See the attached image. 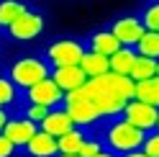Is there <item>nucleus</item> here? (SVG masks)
<instances>
[{"label": "nucleus", "mask_w": 159, "mask_h": 157, "mask_svg": "<svg viewBox=\"0 0 159 157\" xmlns=\"http://www.w3.org/2000/svg\"><path fill=\"white\" fill-rule=\"evenodd\" d=\"M87 93H90V101L95 103V108L100 111L103 124H108L113 119H121L126 106L136 101V83L131 77L108 72L87 83Z\"/></svg>", "instance_id": "f257e3e1"}, {"label": "nucleus", "mask_w": 159, "mask_h": 157, "mask_svg": "<svg viewBox=\"0 0 159 157\" xmlns=\"http://www.w3.org/2000/svg\"><path fill=\"white\" fill-rule=\"evenodd\" d=\"M103 142H105V150H111L116 155H131L144 150V142H146V131L131 126L123 116L121 119H113L103 124Z\"/></svg>", "instance_id": "f03ea898"}, {"label": "nucleus", "mask_w": 159, "mask_h": 157, "mask_svg": "<svg viewBox=\"0 0 159 157\" xmlns=\"http://www.w3.org/2000/svg\"><path fill=\"white\" fill-rule=\"evenodd\" d=\"M52 64L46 62V57H18V59H13L11 64L5 67V75L11 77V80L21 88V90H31L34 85L44 83L52 77Z\"/></svg>", "instance_id": "7ed1b4c3"}, {"label": "nucleus", "mask_w": 159, "mask_h": 157, "mask_svg": "<svg viewBox=\"0 0 159 157\" xmlns=\"http://www.w3.org/2000/svg\"><path fill=\"white\" fill-rule=\"evenodd\" d=\"M64 108H67L69 116H72V121H75L77 129H85V131H87V129H93V126H100V124H103L100 111H98L95 103L90 101L87 85L80 88V90H75V93H67Z\"/></svg>", "instance_id": "20e7f679"}, {"label": "nucleus", "mask_w": 159, "mask_h": 157, "mask_svg": "<svg viewBox=\"0 0 159 157\" xmlns=\"http://www.w3.org/2000/svg\"><path fill=\"white\" fill-rule=\"evenodd\" d=\"M85 52H87V46L82 41L64 36V39H54V41L44 49V57H46V62L52 64V70H57V67H80Z\"/></svg>", "instance_id": "39448f33"}, {"label": "nucleus", "mask_w": 159, "mask_h": 157, "mask_svg": "<svg viewBox=\"0 0 159 157\" xmlns=\"http://www.w3.org/2000/svg\"><path fill=\"white\" fill-rule=\"evenodd\" d=\"M44 28H46V18H44V13L31 8L28 13H23L11 28H8L5 36L13 39V41H34L36 36L44 34Z\"/></svg>", "instance_id": "423d86ee"}, {"label": "nucleus", "mask_w": 159, "mask_h": 157, "mask_svg": "<svg viewBox=\"0 0 159 157\" xmlns=\"http://www.w3.org/2000/svg\"><path fill=\"white\" fill-rule=\"evenodd\" d=\"M108 28L116 34V39H118L123 46H131V49H136V44L141 41V36L146 34V26H144V21H141V16H131V13L113 18Z\"/></svg>", "instance_id": "0eeeda50"}, {"label": "nucleus", "mask_w": 159, "mask_h": 157, "mask_svg": "<svg viewBox=\"0 0 159 157\" xmlns=\"http://www.w3.org/2000/svg\"><path fill=\"white\" fill-rule=\"evenodd\" d=\"M123 119L131 126H136V129L152 134L159 126V108H154L149 103H141V101H131L126 106V111H123Z\"/></svg>", "instance_id": "6e6552de"}, {"label": "nucleus", "mask_w": 159, "mask_h": 157, "mask_svg": "<svg viewBox=\"0 0 159 157\" xmlns=\"http://www.w3.org/2000/svg\"><path fill=\"white\" fill-rule=\"evenodd\" d=\"M23 98H26V103H34V106H46V108H59V106H64V90L59 88L52 77L49 80H44V83H39V85H34L31 90H26L23 93Z\"/></svg>", "instance_id": "1a4fd4ad"}, {"label": "nucleus", "mask_w": 159, "mask_h": 157, "mask_svg": "<svg viewBox=\"0 0 159 157\" xmlns=\"http://www.w3.org/2000/svg\"><path fill=\"white\" fill-rule=\"evenodd\" d=\"M39 131H41V126L34 124V121H28L26 116L21 113V116H16V119L8 121V126L3 129V136H8V139H11L18 150H26L28 142H31Z\"/></svg>", "instance_id": "9d476101"}, {"label": "nucleus", "mask_w": 159, "mask_h": 157, "mask_svg": "<svg viewBox=\"0 0 159 157\" xmlns=\"http://www.w3.org/2000/svg\"><path fill=\"white\" fill-rule=\"evenodd\" d=\"M85 46H87V52H95V54H103V57H113V54H118V52L123 49V44L116 39V34H113L108 26L93 31L90 36H87Z\"/></svg>", "instance_id": "9b49d317"}, {"label": "nucleus", "mask_w": 159, "mask_h": 157, "mask_svg": "<svg viewBox=\"0 0 159 157\" xmlns=\"http://www.w3.org/2000/svg\"><path fill=\"white\" fill-rule=\"evenodd\" d=\"M52 80L67 93H75L80 90V88H85L87 83H90V77H87L82 72V67H57V70L52 72Z\"/></svg>", "instance_id": "f8f14e48"}, {"label": "nucleus", "mask_w": 159, "mask_h": 157, "mask_svg": "<svg viewBox=\"0 0 159 157\" xmlns=\"http://www.w3.org/2000/svg\"><path fill=\"white\" fill-rule=\"evenodd\" d=\"M72 129H77V126H75L72 116L67 113L64 106H59V108H52V113H49V116H46V121L41 124V131L57 136V139H62V136L69 134Z\"/></svg>", "instance_id": "ddd939ff"}, {"label": "nucleus", "mask_w": 159, "mask_h": 157, "mask_svg": "<svg viewBox=\"0 0 159 157\" xmlns=\"http://www.w3.org/2000/svg\"><path fill=\"white\" fill-rule=\"evenodd\" d=\"M23 152L26 157H59V139L46 131H39Z\"/></svg>", "instance_id": "4468645a"}, {"label": "nucleus", "mask_w": 159, "mask_h": 157, "mask_svg": "<svg viewBox=\"0 0 159 157\" xmlns=\"http://www.w3.org/2000/svg\"><path fill=\"white\" fill-rule=\"evenodd\" d=\"M80 67H82V72L90 77V80H95V77H103V75L111 72V57H103V54H95V52H85Z\"/></svg>", "instance_id": "2eb2a0df"}, {"label": "nucleus", "mask_w": 159, "mask_h": 157, "mask_svg": "<svg viewBox=\"0 0 159 157\" xmlns=\"http://www.w3.org/2000/svg\"><path fill=\"white\" fill-rule=\"evenodd\" d=\"M136 59H139V52L131 46H123L118 54L111 57V72L113 75H123V77H131L134 67H136Z\"/></svg>", "instance_id": "dca6fc26"}, {"label": "nucleus", "mask_w": 159, "mask_h": 157, "mask_svg": "<svg viewBox=\"0 0 159 157\" xmlns=\"http://www.w3.org/2000/svg\"><path fill=\"white\" fill-rule=\"evenodd\" d=\"M28 11H31V8H28L26 3H21V0H5V3H0V26L8 31V28Z\"/></svg>", "instance_id": "f3484780"}, {"label": "nucleus", "mask_w": 159, "mask_h": 157, "mask_svg": "<svg viewBox=\"0 0 159 157\" xmlns=\"http://www.w3.org/2000/svg\"><path fill=\"white\" fill-rule=\"evenodd\" d=\"M21 98H23V93H21V88H18L8 75H3L0 77V108H5V111H11L16 103H21Z\"/></svg>", "instance_id": "a211bd4d"}, {"label": "nucleus", "mask_w": 159, "mask_h": 157, "mask_svg": "<svg viewBox=\"0 0 159 157\" xmlns=\"http://www.w3.org/2000/svg\"><path fill=\"white\" fill-rule=\"evenodd\" d=\"M87 142V131L85 129H72L59 139V155H80L82 144Z\"/></svg>", "instance_id": "6ab92c4d"}, {"label": "nucleus", "mask_w": 159, "mask_h": 157, "mask_svg": "<svg viewBox=\"0 0 159 157\" xmlns=\"http://www.w3.org/2000/svg\"><path fill=\"white\" fill-rule=\"evenodd\" d=\"M136 101L159 108V77L146 80V83H136Z\"/></svg>", "instance_id": "aec40b11"}, {"label": "nucleus", "mask_w": 159, "mask_h": 157, "mask_svg": "<svg viewBox=\"0 0 159 157\" xmlns=\"http://www.w3.org/2000/svg\"><path fill=\"white\" fill-rule=\"evenodd\" d=\"M157 59H149V57H139L136 59V67L131 72V80L134 83H146V80H154L157 77Z\"/></svg>", "instance_id": "412c9836"}, {"label": "nucleus", "mask_w": 159, "mask_h": 157, "mask_svg": "<svg viewBox=\"0 0 159 157\" xmlns=\"http://www.w3.org/2000/svg\"><path fill=\"white\" fill-rule=\"evenodd\" d=\"M136 52H139V57H149V59L159 62V34L157 31H146L141 36V41L136 44Z\"/></svg>", "instance_id": "4be33fe9"}, {"label": "nucleus", "mask_w": 159, "mask_h": 157, "mask_svg": "<svg viewBox=\"0 0 159 157\" xmlns=\"http://www.w3.org/2000/svg\"><path fill=\"white\" fill-rule=\"evenodd\" d=\"M141 21L146 26V31H157L159 34V0L154 3H146L141 8Z\"/></svg>", "instance_id": "5701e85b"}, {"label": "nucleus", "mask_w": 159, "mask_h": 157, "mask_svg": "<svg viewBox=\"0 0 159 157\" xmlns=\"http://www.w3.org/2000/svg\"><path fill=\"white\" fill-rule=\"evenodd\" d=\"M49 113H52V108H46V106H34V103H26V106H23V116H26L28 121L39 124V126L46 121Z\"/></svg>", "instance_id": "b1692460"}, {"label": "nucleus", "mask_w": 159, "mask_h": 157, "mask_svg": "<svg viewBox=\"0 0 159 157\" xmlns=\"http://www.w3.org/2000/svg\"><path fill=\"white\" fill-rule=\"evenodd\" d=\"M103 150H105V147H103V139H93V136H87V142L82 144L80 155H82V157H98Z\"/></svg>", "instance_id": "393cba45"}, {"label": "nucleus", "mask_w": 159, "mask_h": 157, "mask_svg": "<svg viewBox=\"0 0 159 157\" xmlns=\"http://www.w3.org/2000/svg\"><path fill=\"white\" fill-rule=\"evenodd\" d=\"M144 152L149 157H159V131L146 134V142H144Z\"/></svg>", "instance_id": "a878e982"}, {"label": "nucleus", "mask_w": 159, "mask_h": 157, "mask_svg": "<svg viewBox=\"0 0 159 157\" xmlns=\"http://www.w3.org/2000/svg\"><path fill=\"white\" fill-rule=\"evenodd\" d=\"M16 150H18V147L8 139V136L0 134V157H16Z\"/></svg>", "instance_id": "bb28decb"}, {"label": "nucleus", "mask_w": 159, "mask_h": 157, "mask_svg": "<svg viewBox=\"0 0 159 157\" xmlns=\"http://www.w3.org/2000/svg\"><path fill=\"white\" fill-rule=\"evenodd\" d=\"M98 157H121V155H116V152H111V150H103Z\"/></svg>", "instance_id": "cd10ccee"}, {"label": "nucleus", "mask_w": 159, "mask_h": 157, "mask_svg": "<svg viewBox=\"0 0 159 157\" xmlns=\"http://www.w3.org/2000/svg\"><path fill=\"white\" fill-rule=\"evenodd\" d=\"M123 157H149L144 150H139V152H131V155H123Z\"/></svg>", "instance_id": "c85d7f7f"}, {"label": "nucleus", "mask_w": 159, "mask_h": 157, "mask_svg": "<svg viewBox=\"0 0 159 157\" xmlns=\"http://www.w3.org/2000/svg\"><path fill=\"white\" fill-rule=\"evenodd\" d=\"M59 157H82V155H59Z\"/></svg>", "instance_id": "c756f323"}, {"label": "nucleus", "mask_w": 159, "mask_h": 157, "mask_svg": "<svg viewBox=\"0 0 159 157\" xmlns=\"http://www.w3.org/2000/svg\"><path fill=\"white\" fill-rule=\"evenodd\" d=\"M157 77H159V64H157Z\"/></svg>", "instance_id": "7c9ffc66"}, {"label": "nucleus", "mask_w": 159, "mask_h": 157, "mask_svg": "<svg viewBox=\"0 0 159 157\" xmlns=\"http://www.w3.org/2000/svg\"><path fill=\"white\" fill-rule=\"evenodd\" d=\"M157 131H159V126H157Z\"/></svg>", "instance_id": "2f4dec72"}]
</instances>
